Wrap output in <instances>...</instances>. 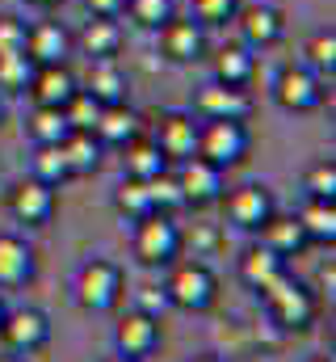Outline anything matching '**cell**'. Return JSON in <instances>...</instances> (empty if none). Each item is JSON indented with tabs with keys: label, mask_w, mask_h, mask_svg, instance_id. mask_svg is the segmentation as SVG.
<instances>
[{
	"label": "cell",
	"mask_w": 336,
	"mask_h": 362,
	"mask_svg": "<svg viewBox=\"0 0 336 362\" xmlns=\"http://www.w3.org/2000/svg\"><path fill=\"white\" fill-rule=\"evenodd\" d=\"M260 303H265V316L282 329V333H307L320 316V295L316 286H307L303 278L286 270L269 291H260Z\"/></svg>",
	"instance_id": "cell-1"
},
{
	"label": "cell",
	"mask_w": 336,
	"mask_h": 362,
	"mask_svg": "<svg viewBox=\"0 0 336 362\" xmlns=\"http://www.w3.org/2000/svg\"><path fill=\"white\" fill-rule=\"evenodd\" d=\"M131 253H135V262L148 266V270H168V266L181 262V253H185V232H181V223H176L172 215L152 211V215H143V219L135 223V232H131Z\"/></svg>",
	"instance_id": "cell-2"
},
{
	"label": "cell",
	"mask_w": 336,
	"mask_h": 362,
	"mask_svg": "<svg viewBox=\"0 0 336 362\" xmlns=\"http://www.w3.org/2000/svg\"><path fill=\"white\" fill-rule=\"evenodd\" d=\"M72 295H76V303L84 312H97V316L114 312L122 303V295H126V274L109 257H88L72 278Z\"/></svg>",
	"instance_id": "cell-3"
},
{
	"label": "cell",
	"mask_w": 336,
	"mask_h": 362,
	"mask_svg": "<svg viewBox=\"0 0 336 362\" xmlns=\"http://www.w3.org/2000/svg\"><path fill=\"white\" fill-rule=\"evenodd\" d=\"M168 282L164 295L176 312H210L219 303V274L210 270L206 262H172L168 266Z\"/></svg>",
	"instance_id": "cell-4"
},
{
	"label": "cell",
	"mask_w": 336,
	"mask_h": 362,
	"mask_svg": "<svg viewBox=\"0 0 336 362\" xmlns=\"http://www.w3.org/2000/svg\"><path fill=\"white\" fill-rule=\"evenodd\" d=\"M252 152L248 122H223V118H202L198 127V156L215 169H240Z\"/></svg>",
	"instance_id": "cell-5"
},
{
	"label": "cell",
	"mask_w": 336,
	"mask_h": 362,
	"mask_svg": "<svg viewBox=\"0 0 336 362\" xmlns=\"http://www.w3.org/2000/svg\"><path fill=\"white\" fill-rule=\"evenodd\" d=\"M273 101L277 110L286 114H316L324 101H328V81H320L311 68L303 64H286L277 76H273Z\"/></svg>",
	"instance_id": "cell-6"
},
{
	"label": "cell",
	"mask_w": 336,
	"mask_h": 362,
	"mask_svg": "<svg viewBox=\"0 0 336 362\" xmlns=\"http://www.w3.org/2000/svg\"><path fill=\"white\" fill-rule=\"evenodd\" d=\"M51 316L42 312V308H8L4 312V325H0V346L8 350V354H21V358H30V354H38V350H47L51 346Z\"/></svg>",
	"instance_id": "cell-7"
},
{
	"label": "cell",
	"mask_w": 336,
	"mask_h": 362,
	"mask_svg": "<svg viewBox=\"0 0 336 362\" xmlns=\"http://www.w3.org/2000/svg\"><path fill=\"white\" fill-rule=\"evenodd\" d=\"M172 173H176L185 206H193V211H206V206L223 202V194H227V173L215 169V165H206L202 156H189L181 165H172Z\"/></svg>",
	"instance_id": "cell-8"
},
{
	"label": "cell",
	"mask_w": 336,
	"mask_h": 362,
	"mask_svg": "<svg viewBox=\"0 0 336 362\" xmlns=\"http://www.w3.org/2000/svg\"><path fill=\"white\" fill-rule=\"evenodd\" d=\"M156 47H160V59L172 68H189L206 55V30L193 21V17H168L164 25L156 30Z\"/></svg>",
	"instance_id": "cell-9"
},
{
	"label": "cell",
	"mask_w": 336,
	"mask_h": 362,
	"mask_svg": "<svg viewBox=\"0 0 336 362\" xmlns=\"http://www.w3.org/2000/svg\"><path fill=\"white\" fill-rule=\"evenodd\" d=\"M273 211H277V198L265 181H244L232 194H223V215L236 232H256Z\"/></svg>",
	"instance_id": "cell-10"
},
{
	"label": "cell",
	"mask_w": 336,
	"mask_h": 362,
	"mask_svg": "<svg viewBox=\"0 0 336 362\" xmlns=\"http://www.w3.org/2000/svg\"><path fill=\"white\" fill-rule=\"evenodd\" d=\"M236 30H240V42H244L248 51L277 47V42L286 38V13H282L277 4H265V0H256V4H240V13H236Z\"/></svg>",
	"instance_id": "cell-11"
},
{
	"label": "cell",
	"mask_w": 336,
	"mask_h": 362,
	"mask_svg": "<svg viewBox=\"0 0 336 362\" xmlns=\"http://www.w3.org/2000/svg\"><path fill=\"white\" fill-rule=\"evenodd\" d=\"M198 127H202V118H193L189 110H168L156 122L152 144L160 148V156L168 165H181V160L198 156Z\"/></svg>",
	"instance_id": "cell-12"
},
{
	"label": "cell",
	"mask_w": 336,
	"mask_h": 362,
	"mask_svg": "<svg viewBox=\"0 0 336 362\" xmlns=\"http://www.w3.org/2000/svg\"><path fill=\"white\" fill-rule=\"evenodd\" d=\"M160 325H164V320H152V316H143L139 308L122 312L118 325H114V350H118L122 358H139V362L152 358V354L160 350V341H164Z\"/></svg>",
	"instance_id": "cell-13"
},
{
	"label": "cell",
	"mask_w": 336,
	"mask_h": 362,
	"mask_svg": "<svg viewBox=\"0 0 336 362\" xmlns=\"http://www.w3.org/2000/svg\"><path fill=\"white\" fill-rule=\"evenodd\" d=\"M8 211L25 228H47L55 219V211H59V194L51 185H42V181L21 177L17 185H8Z\"/></svg>",
	"instance_id": "cell-14"
},
{
	"label": "cell",
	"mask_w": 336,
	"mask_h": 362,
	"mask_svg": "<svg viewBox=\"0 0 336 362\" xmlns=\"http://www.w3.org/2000/svg\"><path fill=\"white\" fill-rule=\"evenodd\" d=\"M72 47H76V38H72V30L64 25V21H34V25H25V55L34 59V68H47V64H68L72 59Z\"/></svg>",
	"instance_id": "cell-15"
},
{
	"label": "cell",
	"mask_w": 336,
	"mask_h": 362,
	"mask_svg": "<svg viewBox=\"0 0 336 362\" xmlns=\"http://www.w3.org/2000/svg\"><path fill=\"white\" fill-rule=\"evenodd\" d=\"M193 114L198 118H223V122H248L252 118V93L210 81V85H202L198 97H193Z\"/></svg>",
	"instance_id": "cell-16"
},
{
	"label": "cell",
	"mask_w": 336,
	"mask_h": 362,
	"mask_svg": "<svg viewBox=\"0 0 336 362\" xmlns=\"http://www.w3.org/2000/svg\"><path fill=\"white\" fill-rule=\"evenodd\" d=\"M34 274H38V249L17 232H0V291L30 286Z\"/></svg>",
	"instance_id": "cell-17"
},
{
	"label": "cell",
	"mask_w": 336,
	"mask_h": 362,
	"mask_svg": "<svg viewBox=\"0 0 336 362\" xmlns=\"http://www.w3.org/2000/svg\"><path fill=\"white\" fill-rule=\"evenodd\" d=\"M256 245H265L269 253H277L282 262H290V257H299L311 240H307V232H303V223H299V215H286V211H273L260 228H256Z\"/></svg>",
	"instance_id": "cell-18"
},
{
	"label": "cell",
	"mask_w": 336,
	"mask_h": 362,
	"mask_svg": "<svg viewBox=\"0 0 336 362\" xmlns=\"http://www.w3.org/2000/svg\"><path fill=\"white\" fill-rule=\"evenodd\" d=\"M80 89L101 105H118L131 97V76L118 59H88V76H84Z\"/></svg>",
	"instance_id": "cell-19"
},
{
	"label": "cell",
	"mask_w": 336,
	"mask_h": 362,
	"mask_svg": "<svg viewBox=\"0 0 336 362\" xmlns=\"http://www.w3.org/2000/svg\"><path fill=\"white\" fill-rule=\"evenodd\" d=\"M76 89H80V81H76V72H72L68 64H47V68H34V81H30L25 93H30L34 105H55V110H64Z\"/></svg>",
	"instance_id": "cell-20"
},
{
	"label": "cell",
	"mask_w": 336,
	"mask_h": 362,
	"mask_svg": "<svg viewBox=\"0 0 336 362\" xmlns=\"http://www.w3.org/2000/svg\"><path fill=\"white\" fill-rule=\"evenodd\" d=\"M122 42H126V30L118 17H88L84 30L76 34V47L88 59H118Z\"/></svg>",
	"instance_id": "cell-21"
},
{
	"label": "cell",
	"mask_w": 336,
	"mask_h": 362,
	"mask_svg": "<svg viewBox=\"0 0 336 362\" xmlns=\"http://www.w3.org/2000/svg\"><path fill=\"white\" fill-rule=\"evenodd\" d=\"M92 135L101 139V148H126L135 135H143V118H139L126 101H118V105H101V118H97Z\"/></svg>",
	"instance_id": "cell-22"
},
{
	"label": "cell",
	"mask_w": 336,
	"mask_h": 362,
	"mask_svg": "<svg viewBox=\"0 0 336 362\" xmlns=\"http://www.w3.org/2000/svg\"><path fill=\"white\" fill-rule=\"evenodd\" d=\"M164 169H172V165L160 156V148L152 144V135H135V139L122 148V177L152 181V177H160Z\"/></svg>",
	"instance_id": "cell-23"
},
{
	"label": "cell",
	"mask_w": 336,
	"mask_h": 362,
	"mask_svg": "<svg viewBox=\"0 0 336 362\" xmlns=\"http://www.w3.org/2000/svg\"><path fill=\"white\" fill-rule=\"evenodd\" d=\"M282 274H286V262H282L277 253H269L265 245H252V249L240 253V278H244V286H252L256 295L269 291Z\"/></svg>",
	"instance_id": "cell-24"
},
{
	"label": "cell",
	"mask_w": 336,
	"mask_h": 362,
	"mask_svg": "<svg viewBox=\"0 0 336 362\" xmlns=\"http://www.w3.org/2000/svg\"><path fill=\"white\" fill-rule=\"evenodd\" d=\"M256 76V51H248L244 42H232L215 55V81L232 85V89H248Z\"/></svg>",
	"instance_id": "cell-25"
},
{
	"label": "cell",
	"mask_w": 336,
	"mask_h": 362,
	"mask_svg": "<svg viewBox=\"0 0 336 362\" xmlns=\"http://www.w3.org/2000/svg\"><path fill=\"white\" fill-rule=\"evenodd\" d=\"M59 148H64V160H68V173H72V177H92V173L101 169L105 148H101V139H97L92 131H72Z\"/></svg>",
	"instance_id": "cell-26"
},
{
	"label": "cell",
	"mask_w": 336,
	"mask_h": 362,
	"mask_svg": "<svg viewBox=\"0 0 336 362\" xmlns=\"http://www.w3.org/2000/svg\"><path fill=\"white\" fill-rule=\"evenodd\" d=\"M25 135H30L34 148H55V144H64V139L72 135V127H68V114H64V110H55V105H34V114L25 118Z\"/></svg>",
	"instance_id": "cell-27"
},
{
	"label": "cell",
	"mask_w": 336,
	"mask_h": 362,
	"mask_svg": "<svg viewBox=\"0 0 336 362\" xmlns=\"http://www.w3.org/2000/svg\"><path fill=\"white\" fill-rule=\"evenodd\" d=\"M294 215H299V223H303V232H307L311 245H324V249L336 245V202H316V198H307Z\"/></svg>",
	"instance_id": "cell-28"
},
{
	"label": "cell",
	"mask_w": 336,
	"mask_h": 362,
	"mask_svg": "<svg viewBox=\"0 0 336 362\" xmlns=\"http://www.w3.org/2000/svg\"><path fill=\"white\" fill-rule=\"evenodd\" d=\"M114 211L126 219V223H139L143 215H152V194H148V181H135V177H122L114 185Z\"/></svg>",
	"instance_id": "cell-29"
},
{
	"label": "cell",
	"mask_w": 336,
	"mask_h": 362,
	"mask_svg": "<svg viewBox=\"0 0 336 362\" xmlns=\"http://www.w3.org/2000/svg\"><path fill=\"white\" fill-rule=\"evenodd\" d=\"M303 68H311L320 81L332 85V76H336V34L332 30H316V34L307 38V47H303Z\"/></svg>",
	"instance_id": "cell-30"
},
{
	"label": "cell",
	"mask_w": 336,
	"mask_h": 362,
	"mask_svg": "<svg viewBox=\"0 0 336 362\" xmlns=\"http://www.w3.org/2000/svg\"><path fill=\"white\" fill-rule=\"evenodd\" d=\"M30 177L42 181V185H51V189H59L64 181L72 177L68 173V160H64V148L55 144V148H34V156H30Z\"/></svg>",
	"instance_id": "cell-31"
},
{
	"label": "cell",
	"mask_w": 336,
	"mask_h": 362,
	"mask_svg": "<svg viewBox=\"0 0 336 362\" xmlns=\"http://www.w3.org/2000/svg\"><path fill=\"white\" fill-rule=\"evenodd\" d=\"M122 13L131 17L135 30H160L168 17L176 13V0H126Z\"/></svg>",
	"instance_id": "cell-32"
},
{
	"label": "cell",
	"mask_w": 336,
	"mask_h": 362,
	"mask_svg": "<svg viewBox=\"0 0 336 362\" xmlns=\"http://www.w3.org/2000/svg\"><path fill=\"white\" fill-rule=\"evenodd\" d=\"M34 81V59L25 51H8L0 55V89L4 93H25Z\"/></svg>",
	"instance_id": "cell-33"
},
{
	"label": "cell",
	"mask_w": 336,
	"mask_h": 362,
	"mask_svg": "<svg viewBox=\"0 0 336 362\" xmlns=\"http://www.w3.org/2000/svg\"><path fill=\"white\" fill-rule=\"evenodd\" d=\"M244 0H189V17L202 25V30H219L227 21H236Z\"/></svg>",
	"instance_id": "cell-34"
},
{
	"label": "cell",
	"mask_w": 336,
	"mask_h": 362,
	"mask_svg": "<svg viewBox=\"0 0 336 362\" xmlns=\"http://www.w3.org/2000/svg\"><path fill=\"white\" fill-rule=\"evenodd\" d=\"M148 194H152V211H160V215L185 211V198H181V185H176V173L172 169H164L160 177L148 181Z\"/></svg>",
	"instance_id": "cell-35"
},
{
	"label": "cell",
	"mask_w": 336,
	"mask_h": 362,
	"mask_svg": "<svg viewBox=\"0 0 336 362\" xmlns=\"http://www.w3.org/2000/svg\"><path fill=\"white\" fill-rule=\"evenodd\" d=\"M303 189H307V198H316V202H336V160H316L307 173H303Z\"/></svg>",
	"instance_id": "cell-36"
},
{
	"label": "cell",
	"mask_w": 336,
	"mask_h": 362,
	"mask_svg": "<svg viewBox=\"0 0 336 362\" xmlns=\"http://www.w3.org/2000/svg\"><path fill=\"white\" fill-rule=\"evenodd\" d=\"M64 114H68V127H72V131H92L97 118H101V101H92L84 89H76L72 101L64 105Z\"/></svg>",
	"instance_id": "cell-37"
},
{
	"label": "cell",
	"mask_w": 336,
	"mask_h": 362,
	"mask_svg": "<svg viewBox=\"0 0 336 362\" xmlns=\"http://www.w3.org/2000/svg\"><path fill=\"white\" fill-rule=\"evenodd\" d=\"M135 308H139L143 316H152V320H164L168 312H172V303H168L164 286H143V291L135 295Z\"/></svg>",
	"instance_id": "cell-38"
},
{
	"label": "cell",
	"mask_w": 336,
	"mask_h": 362,
	"mask_svg": "<svg viewBox=\"0 0 336 362\" xmlns=\"http://www.w3.org/2000/svg\"><path fill=\"white\" fill-rule=\"evenodd\" d=\"M8 51H25V21L0 13V55H8Z\"/></svg>",
	"instance_id": "cell-39"
},
{
	"label": "cell",
	"mask_w": 336,
	"mask_h": 362,
	"mask_svg": "<svg viewBox=\"0 0 336 362\" xmlns=\"http://www.w3.org/2000/svg\"><path fill=\"white\" fill-rule=\"evenodd\" d=\"M84 8H88V17H122L126 0H84Z\"/></svg>",
	"instance_id": "cell-40"
},
{
	"label": "cell",
	"mask_w": 336,
	"mask_h": 362,
	"mask_svg": "<svg viewBox=\"0 0 336 362\" xmlns=\"http://www.w3.org/2000/svg\"><path fill=\"white\" fill-rule=\"evenodd\" d=\"M336 291V262H320V274H316V295H332Z\"/></svg>",
	"instance_id": "cell-41"
},
{
	"label": "cell",
	"mask_w": 336,
	"mask_h": 362,
	"mask_svg": "<svg viewBox=\"0 0 336 362\" xmlns=\"http://www.w3.org/2000/svg\"><path fill=\"white\" fill-rule=\"evenodd\" d=\"M21 4H30V8H38V13H55V8H64L68 0H21Z\"/></svg>",
	"instance_id": "cell-42"
},
{
	"label": "cell",
	"mask_w": 336,
	"mask_h": 362,
	"mask_svg": "<svg viewBox=\"0 0 336 362\" xmlns=\"http://www.w3.org/2000/svg\"><path fill=\"white\" fill-rule=\"evenodd\" d=\"M189 362H223V358H219V354H193Z\"/></svg>",
	"instance_id": "cell-43"
},
{
	"label": "cell",
	"mask_w": 336,
	"mask_h": 362,
	"mask_svg": "<svg viewBox=\"0 0 336 362\" xmlns=\"http://www.w3.org/2000/svg\"><path fill=\"white\" fill-rule=\"evenodd\" d=\"M0 362H25V358H21V354H8V350H4V354H0Z\"/></svg>",
	"instance_id": "cell-44"
},
{
	"label": "cell",
	"mask_w": 336,
	"mask_h": 362,
	"mask_svg": "<svg viewBox=\"0 0 336 362\" xmlns=\"http://www.w3.org/2000/svg\"><path fill=\"white\" fill-rule=\"evenodd\" d=\"M307 362H336V358H332V354H311Z\"/></svg>",
	"instance_id": "cell-45"
},
{
	"label": "cell",
	"mask_w": 336,
	"mask_h": 362,
	"mask_svg": "<svg viewBox=\"0 0 336 362\" xmlns=\"http://www.w3.org/2000/svg\"><path fill=\"white\" fill-rule=\"evenodd\" d=\"M105 362H139V358H122V354H114V358H105Z\"/></svg>",
	"instance_id": "cell-46"
},
{
	"label": "cell",
	"mask_w": 336,
	"mask_h": 362,
	"mask_svg": "<svg viewBox=\"0 0 336 362\" xmlns=\"http://www.w3.org/2000/svg\"><path fill=\"white\" fill-rule=\"evenodd\" d=\"M4 114H8V110H4V97H0V127H4Z\"/></svg>",
	"instance_id": "cell-47"
},
{
	"label": "cell",
	"mask_w": 336,
	"mask_h": 362,
	"mask_svg": "<svg viewBox=\"0 0 336 362\" xmlns=\"http://www.w3.org/2000/svg\"><path fill=\"white\" fill-rule=\"evenodd\" d=\"M4 312H8V308H4V299H0V325H4Z\"/></svg>",
	"instance_id": "cell-48"
}]
</instances>
